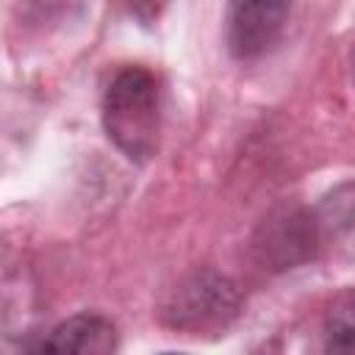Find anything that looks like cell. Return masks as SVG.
<instances>
[{
	"mask_svg": "<svg viewBox=\"0 0 355 355\" xmlns=\"http://www.w3.org/2000/svg\"><path fill=\"white\" fill-rule=\"evenodd\" d=\"M103 128L125 158L144 164L155 155L161 86L147 67H125L108 80L103 94Z\"/></svg>",
	"mask_w": 355,
	"mask_h": 355,
	"instance_id": "1",
	"label": "cell"
},
{
	"mask_svg": "<svg viewBox=\"0 0 355 355\" xmlns=\"http://www.w3.org/2000/svg\"><path fill=\"white\" fill-rule=\"evenodd\" d=\"M119 344L116 327L103 313H75L58 322L39 344L36 352L47 355H108Z\"/></svg>",
	"mask_w": 355,
	"mask_h": 355,
	"instance_id": "6",
	"label": "cell"
},
{
	"mask_svg": "<svg viewBox=\"0 0 355 355\" xmlns=\"http://www.w3.org/2000/svg\"><path fill=\"white\" fill-rule=\"evenodd\" d=\"M294 0H227L225 39L227 50L252 61L266 55L283 36Z\"/></svg>",
	"mask_w": 355,
	"mask_h": 355,
	"instance_id": "3",
	"label": "cell"
},
{
	"mask_svg": "<svg viewBox=\"0 0 355 355\" xmlns=\"http://www.w3.org/2000/svg\"><path fill=\"white\" fill-rule=\"evenodd\" d=\"M241 308V294L236 283L216 269H197L186 275L164 300L161 319L164 324L200 336L225 330Z\"/></svg>",
	"mask_w": 355,
	"mask_h": 355,
	"instance_id": "2",
	"label": "cell"
},
{
	"mask_svg": "<svg viewBox=\"0 0 355 355\" xmlns=\"http://www.w3.org/2000/svg\"><path fill=\"white\" fill-rule=\"evenodd\" d=\"M324 349L355 352V288L341 291L324 311Z\"/></svg>",
	"mask_w": 355,
	"mask_h": 355,
	"instance_id": "7",
	"label": "cell"
},
{
	"mask_svg": "<svg viewBox=\"0 0 355 355\" xmlns=\"http://www.w3.org/2000/svg\"><path fill=\"white\" fill-rule=\"evenodd\" d=\"M311 216L319 258L355 269V180H344L322 194Z\"/></svg>",
	"mask_w": 355,
	"mask_h": 355,
	"instance_id": "5",
	"label": "cell"
},
{
	"mask_svg": "<svg viewBox=\"0 0 355 355\" xmlns=\"http://www.w3.org/2000/svg\"><path fill=\"white\" fill-rule=\"evenodd\" d=\"M255 258L263 269L286 272L300 263L316 261V230L311 208H283L261 222L252 239Z\"/></svg>",
	"mask_w": 355,
	"mask_h": 355,
	"instance_id": "4",
	"label": "cell"
}]
</instances>
